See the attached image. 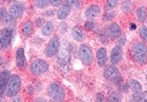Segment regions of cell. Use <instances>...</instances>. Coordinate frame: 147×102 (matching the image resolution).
<instances>
[{
	"instance_id": "obj_1",
	"label": "cell",
	"mask_w": 147,
	"mask_h": 102,
	"mask_svg": "<svg viewBox=\"0 0 147 102\" xmlns=\"http://www.w3.org/2000/svg\"><path fill=\"white\" fill-rule=\"evenodd\" d=\"M132 54L134 60L138 63H140V65L147 63V46L144 42L138 41L134 44L132 46Z\"/></svg>"
},
{
	"instance_id": "obj_2",
	"label": "cell",
	"mask_w": 147,
	"mask_h": 102,
	"mask_svg": "<svg viewBox=\"0 0 147 102\" xmlns=\"http://www.w3.org/2000/svg\"><path fill=\"white\" fill-rule=\"evenodd\" d=\"M21 88V79L19 75H11L9 81L7 83V88H6V95L8 97H14L16 95H18L19 91Z\"/></svg>"
},
{
	"instance_id": "obj_3",
	"label": "cell",
	"mask_w": 147,
	"mask_h": 102,
	"mask_svg": "<svg viewBox=\"0 0 147 102\" xmlns=\"http://www.w3.org/2000/svg\"><path fill=\"white\" fill-rule=\"evenodd\" d=\"M79 58L85 66H91L93 62V53L88 45H81L79 47Z\"/></svg>"
},
{
	"instance_id": "obj_4",
	"label": "cell",
	"mask_w": 147,
	"mask_h": 102,
	"mask_svg": "<svg viewBox=\"0 0 147 102\" xmlns=\"http://www.w3.org/2000/svg\"><path fill=\"white\" fill-rule=\"evenodd\" d=\"M104 76L111 82H114L117 85H120L122 82V79H121V75L118 70V68L115 66H108L105 68L104 70Z\"/></svg>"
},
{
	"instance_id": "obj_5",
	"label": "cell",
	"mask_w": 147,
	"mask_h": 102,
	"mask_svg": "<svg viewBox=\"0 0 147 102\" xmlns=\"http://www.w3.org/2000/svg\"><path fill=\"white\" fill-rule=\"evenodd\" d=\"M47 93L54 101H61L65 97V91L64 88L58 83H51L47 87Z\"/></svg>"
},
{
	"instance_id": "obj_6",
	"label": "cell",
	"mask_w": 147,
	"mask_h": 102,
	"mask_svg": "<svg viewBox=\"0 0 147 102\" xmlns=\"http://www.w3.org/2000/svg\"><path fill=\"white\" fill-rule=\"evenodd\" d=\"M31 73L33 75H41L48 69V63L45 60L36 59L31 63Z\"/></svg>"
},
{
	"instance_id": "obj_7",
	"label": "cell",
	"mask_w": 147,
	"mask_h": 102,
	"mask_svg": "<svg viewBox=\"0 0 147 102\" xmlns=\"http://www.w3.org/2000/svg\"><path fill=\"white\" fill-rule=\"evenodd\" d=\"M13 35H14L13 28L6 27V28L1 30V33H0V44H1L3 49H6L9 46L12 39H13Z\"/></svg>"
},
{
	"instance_id": "obj_8",
	"label": "cell",
	"mask_w": 147,
	"mask_h": 102,
	"mask_svg": "<svg viewBox=\"0 0 147 102\" xmlns=\"http://www.w3.org/2000/svg\"><path fill=\"white\" fill-rule=\"evenodd\" d=\"M59 47H60V41L59 39L55 36L53 39H51V41L48 42L47 47H46V50H45V54L46 56L48 58H53L57 55V53L59 52Z\"/></svg>"
},
{
	"instance_id": "obj_9",
	"label": "cell",
	"mask_w": 147,
	"mask_h": 102,
	"mask_svg": "<svg viewBox=\"0 0 147 102\" xmlns=\"http://www.w3.org/2000/svg\"><path fill=\"white\" fill-rule=\"evenodd\" d=\"M58 67L63 70V72H67L68 70V65H69V53L67 50H61L58 56Z\"/></svg>"
},
{
	"instance_id": "obj_10",
	"label": "cell",
	"mask_w": 147,
	"mask_h": 102,
	"mask_svg": "<svg viewBox=\"0 0 147 102\" xmlns=\"http://www.w3.org/2000/svg\"><path fill=\"white\" fill-rule=\"evenodd\" d=\"M106 33H107L108 38H111V39L115 40V39H119V38L121 36V28H120V26L117 22H113V23H111L107 27Z\"/></svg>"
},
{
	"instance_id": "obj_11",
	"label": "cell",
	"mask_w": 147,
	"mask_h": 102,
	"mask_svg": "<svg viewBox=\"0 0 147 102\" xmlns=\"http://www.w3.org/2000/svg\"><path fill=\"white\" fill-rule=\"evenodd\" d=\"M9 78H11V74L8 70H3L0 73V96H3L6 93V88H7Z\"/></svg>"
},
{
	"instance_id": "obj_12",
	"label": "cell",
	"mask_w": 147,
	"mask_h": 102,
	"mask_svg": "<svg viewBox=\"0 0 147 102\" xmlns=\"http://www.w3.org/2000/svg\"><path fill=\"white\" fill-rule=\"evenodd\" d=\"M16 62H17V67L19 69H25L27 63H26V59H25V53H24V49L19 48L16 53Z\"/></svg>"
},
{
	"instance_id": "obj_13",
	"label": "cell",
	"mask_w": 147,
	"mask_h": 102,
	"mask_svg": "<svg viewBox=\"0 0 147 102\" xmlns=\"http://www.w3.org/2000/svg\"><path fill=\"white\" fill-rule=\"evenodd\" d=\"M24 9H25V7H24V5L21 3H16L9 7V13L14 19H19V18H21V15L24 13Z\"/></svg>"
},
{
	"instance_id": "obj_14",
	"label": "cell",
	"mask_w": 147,
	"mask_h": 102,
	"mask_svg": "<svg viewBox=\"0 0 147 102\" xmlns=\"http://www.w3.org/2000/svg\"><path fill=\"white\" fill-rule=\"evenodd\" d=\"M121 60H122V49L118 45V46L113 47L112 52H111V62H112V65H118Z\"/></svg>"
},
{
	"instance_id": "obj_15",
	"label": "cell",
	"mask_w": 147,
	"mask_h": 102,
	"mask_svg": "<svg viewBox=\"0 0 147 102\" xmlns=\"http://www.w3.org/2000/svg\"><path fill=\"white\" fill-rule=\"evenodd\" d=\"M0 13H1V21L3 23H5L6 26H13L14 25V18L11 15L9 12L6 11V8H1V11H0Z\"/></svg>"
},
{
	"instance_id": "obj_16",
	"label": "cell",
	"mask_w": 147,
	"mask_h": 102,
	"mask_svg": "<svg viewBox=\"0 0 147 102\" xmlns=\"http://www.w3.org/2000/svg\"><path fill=\"white\" fill-rule=\"evenodd\" d=\"M96 59H98V63H99L100 67L106 66V62H107V50H106L105 47H101V48L98 49Z\"/></svg>"
},
{
	"instance_id": "obj_17",
	"label": "cell",
	"mask_w": 147,
	"mask_h": 102,
	"mask_svg": "<svg viewBox=\"0 0 147 102\" xmlns=\"http://www.w3.org/2000/svg\"><path fill=\"white\" fill-rule=\"evenodd\" d=\"M99 14H100V7L98 6V5H92V6H90L87 9H86V12H85V15H86V18L87 19H95L96 17H99Z\"/></svg>"
},
{
	"instance_id": "obj_18",
	"label": "cell",
	"mask_w": 147,
	"mask_h": 102,
	"mask_svg": "<svg viewBox=\"0 0 147 102\" xmlns=\"http://www.w3.org/2000/svg\"><path fill=\"white\" fill-rule=\"evenodd\" d=\"M69 12H71V7L68 6V4H67V3H65L63 6L60 7V9L58 11L57 17H58V19H59V20H65V19L68 17Z\"/></svg>"
},
{
	"instance_id": "obj_19",
	"label": "cell",
	"mask_w": 147,
	"mask_h": 102,
	"mask_svg": "<svg viewBox=\"0 0 147 102\" xmlns=\"http://www.w3.org/2000/svg\"><path fill=\"white\" fill-rule=\"evenodd\" d=\"M33 23L31 22V21H25L24 22V25H22V28H21V31H22V34L25 35V36H31L32 34H33Z\"/></svg>"
},
{
	"instance_id": "obj_20",
	"label": "cell",
	"mask_w": 147,
	"mask_h": 102,
	"mask_svg": "<svg viewBox=\"0 0 147 102\" xmlns=\"http://www.w3.org/2000/svg\"><path fill=\"white\" fill-rule=\"evenodd\" d=\"M53 31H54V25H53L52 21L45 22L44 26H42V28H41V32H42V34H44L45 36H50V35L53 33Z\"/></svg>"
},
{
	"instance_id": "obj_21",
	"label": "cell",
	"mask_w": 147,
	"mask_h": 102,
	"mask_svg": "<svg viewBox=\"0 0 147 102\" xmlns=\"http://www.w3.org/2000/svg\"><path fill=\"white\" fill-rule=\"evenodd\" d=\"M72 35H73V38H74L77 41H81V40L84 39V33H82V31L80 30V27H78V26L73 27V30H72Z\"/></svg>"
},
{
	"instance_id": "obj_22",
	"label": "cell",
	"mask_w": 147,
	"mask_h": 102,
	"mask_svg": "<svg viewBox=\"0 0 147 102\" xmlns=\"http://www.w3.org/2000/svg\"><path fill=\"white\" fill-rule=\"evenodd\" d=\"M128 87L132 89V91H133L134 93H137V92H141V89H142V87H141L140 82H139V81H137V80H129V81H128Z\"/></svg>"
},
{
	"instance_id": "obj_23",
	"label": "cell",
	"mask_w": 147,
	"mask_h": 102,
	"mask_svg": "<svg viewBox=\"0 0 147 102\" xmlns=\"http://www.w3.org/2000/svg\"><path fill=\"white\" fill-rule=\"evenodd\" d=\"M137 18L139 21H145L147 19V9L146 7H139L137 9Z\"/></svg>"
},
{
	"instance_id": "obj_24",
	"label": "cell",
	"mask_w": 147,
	"mask_h": 102,
	"mask_svg": "<svg viewBox=\"0 0 147 102\" xmlns=\"http://www.w3.org/2000/svg\"><path fill=\"white\" fill-rule=\"evenodd\" d=\"M121 9L124 11V12H131V9H132V3L129 1V0H125L124 3H122V5H121Z\"/></svg>"
},
{
	"instance_id": "obj_25",
	"label": "cell",
	"mask_w": 147,
	"mask_h": 102,
	"mask_svg": "<svg viewBox=\"0 0 147 102\" xmlns=\"http://www.w3.org/2000/svg\"><path fill=\"white\" fill-rule=\"evenodd\" d=\"M48 4H51V0H35V6L39 8H44Z\"/></svg>"
},
{
	"instance_id": "obj_26",
	"label": "cell",
	"mask_w": 147,
	"mask_h": 102,
	"mask_svg": "<svg viewBox=\"0 0 147 102\" xmlns=\"http://www.w3.org/2000/svg\"><path fill=\"white\" fill-rule=\"evenodd\" d=\"M117 5H118V0H107V3H106V9L107 11H111Z\"/></svg>"
},
{
	"instance_id": "obj_27",
	"label": "cell",
	"mask_w": 147,
	"mask_h": 102,
	"mask_svg": "<svg viewBox=\"0 0 147 102\" xmlns=\"http://www.w3.org/2000/svg\"><path fill=\"white\" fill-rule=\"evenodd\" d=\"M108 101H111V102H119L121 101V96L118 94V93H111L109 94V97H108Z\"/></svg>"
},
{
	"instance_id": "obj_28",
	"label": "cell",
	"mask_w": 147,
	"mask_h": 102,
	"mask_svg": "<svg viewBox=\"0 0 147 102\" xmlns=\"http://www.w3.org/2000/svg\"><path fill=\"white\" fill-rule=\"evenodd\" d=\"M66 3L68 4V6L71 8H78L80 5H79V0H66Z\"/></svg>"
},
{
	"instance_id": "obj_29",
	"label": "cell",
	"mask_w": 147,
	"mask_h": 102,
	"mask_svg": "<svg viewBox=\"0 0 147 102\" xmlns=\"http://www.w3.org/2000/svg\"><path fill=\"white\" fill-rule=\"evenodd\" d=\"M139 34H140V38L144 41H147V27H141Z\"/></svg>"
},
{
	"instance_id": "obj_30",
	"label": "cell",
	"mask_w": 147,
	"mask_h": 102,
	"mask_svg": "<svg viewBox=\"0 0 147 102\" xmlns=\"http://www.w3.org/2000/svg\"><path fill=\"white\" fill-rule=\"evenodd\" d=\"M114 17H115L114 12H107V13L104 15V21H111Z\"/></svg>"
},
{
	"instance_id": "obj_31",
	"label": "cell",
	"mask_w": 147,
	"mask_h": 102,
	"mask_svg": "<svg viewBox=\"0 0 147 102\" xmlns=\"http://www.w3.org/2000/svg\"><path fill=\"white\" fill-rule=\"evenodd\" d=\"M94 27H95V25L93 21H87L85 23V30H87V31H92Z\"/></svg>"
},
{
	"instance_id": "obj_32",
	"label": "cell",
	"mask_w": 147,
	"mask_h": 102,
	"mask_svg": "<svg viewBox=\"0 0 147 102\" xmlns=\"http://www.w3.org/2000/svg\"><path fill=\"white\" fill-rule=\"evenodd\" d=\"M61 4V0H51V5L53 6V7H57V6H59Z\"/></svg>"
},
{
	"instance_id": "obj_33",
	"label": "cell",
	"mask_w": 147,
	"mask_h": 102,
	"mask_svg": "<svg viewBox=\"0 0 147 102\" xmlns=\"http://www.w3.org/2000/svg\"><path fill=\"white\" fill-rule=\"evenodd\" d=\"M119 86H120V89H121V91H124V92L128 91V88H129V87H128V83H127V85H124V83H120Z\"/></svg>"
},
{
	"instance_id": "obj_34",
	"label": "cell",
	"mask_w": 147,
	"mask_h": 102,
	"mask_svg": "<svg viewBox=\"0 0 147 102\" xmlns=\"http://www.w3.org/2000/svg\"><path fill=\"white\" fill-rule=\"evenodd\" d=\"M141 102H147V92L141 93Z\"/></svg>"
},
{
	"instance_id": "obj_35",
	"label": "cell",
	"mask_w": 147,
	"mask_h": 102,
	"mask_svg": "<svg viewBox=\"0 0 147 102\" xmlns=\"http://www.w3.org/2000/svg\"><path fill=\"white\" fill-rule=\"evenodd\" d=\"M118 44H119V46H120V45H124V44H126V39H125V36H122L121 39H119Z\"/></svg>"
},
{
	"instance_id": "obj_36",
	"label": "cell",
	"mask_w": 147,
	"mask_h": 102,
	"mask_svg": "<svg viewBox=\"0 0 147 102\" xmlns=\"http://www.w3.org/2000/svg\"><path fill=\"white\" fill-rule=\"evenodd\" d=\"M60 28H61V32H66L67 31V26H66L65 23H61L60 25Z\"/></svg>"
},
{
	"instance_id": "obj_37",
	"label": "cell",
	"mask_w": 147,
	"mask_h": 102,
	"mask_svg": "<svg viewBox=\"0 0 147 102\" xmlns=\"http://www.w3.org/2000/svg\"><path fill=\"white\" fill-rule=\"evenodd\" d=\"M96 101H104V96H102V94H98L96 95Z\"/></svg>"
},
{
	"instance_id": "obj_38",
	"label": "cell",
	"mask_w": 147,
	"mask_h": 102,
	"mask_svg": "<svg viewBox=\"0 0 147 102\" xmlns=\"http://www.w3.org/2000/svg\"><path fill=\"white\" fill-rule=\"evenodd\" d=\"M42 23V19H36V26H40Z\"/></svg>"
},
{
	"instance_id": "obj_39",
	"label": "cell",
	"mask_w": 147,
	"mask_h": 102,
	"mask_svg": "<svg viewBox=\"0 0 147 102\" xmlns=\"http://www.w3.org/2000/svg\"><path fill=\"white\" fill-rule=\"evenodd\" d=\"M53 14V12L51 11V12H46V13H45V15H52Z\"/></svg>"
},
{
	"instance_id": "obj_40",
	"label": "cell",
	"mask_w": 147,
	"mask_h": 102,
	"mask_svg": "<svg viewBox=\"0 0 147 102\" xmlns=\"http://www.w3.org/2000/svg\"><path fill=\"white\" fill-rule=\"evenodd\" d=\"M131 30H136V23H131Z\"/></svg>"
},
{
	"instance_id": "obj_41",
	"label": "cell",
	"mask_w": 147,
	"mask_h": 102,
	"mask_svg": "<svg viewBox=\"0 0 147 102\" xmlns=\"http://www.w3.org/2000/svg\"><path fill=\"white\" fill-rule=\"evenodd\" d=\"M3 1H4V3H9L11 0H3Z\"/></svg>"
}]
</instances>
